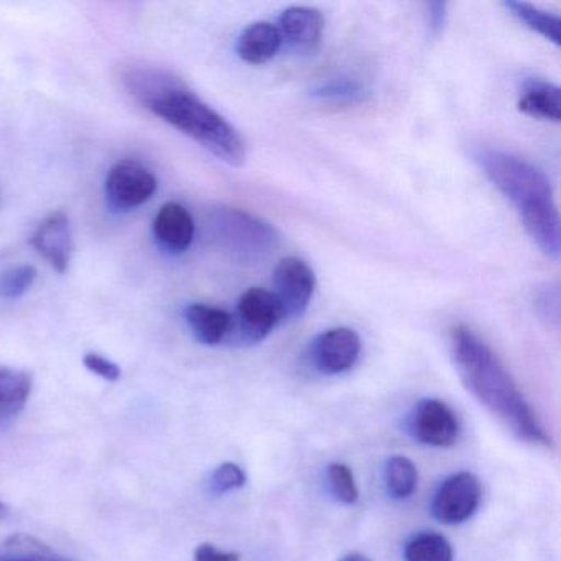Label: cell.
<instances>
[{
    "mask_svg": "<svg viewBox=\"0 0 561 561\" xmlns=\"http://www.w3.org/2000/svg\"><path fill=\"white\" fill-rule=\"evenodd\" d=\"M130 96L203 149L232 167L245 162V142L234 126L206 104L185 81L170 71L134 65L123 73Z\"/></svg>",
    "mask_w": 561,
    "mask_h": 561,
    "instance_id": "obj_1",
    "label": "cell"
},
{
    "mask_svg": "<svg viewBox=\"0 0 561 561\" xmlns=\"http://www.w3.org/2000/svg\"><path fill=\"white\" fill-rule=\"evenodd\" d=\"M453 363L466 389L497 416L518 439L537 446H550L551 439L541 425L511 373L497 354L471 328L456 324L449 331Z\"/></svg>",
    "mask_w": 561,
    "mask_h": 561,
    "instance_id": "obj_2",
    "label": "cell"
},
{
    "mask_svg": "<svg viewBox=\"0 0 561 561\" xmlns=\"http://www.w3.org/2000/svg\"><path fill=\"white\" fill-rule=\"evenodd\" d=\"M474 157L489 182L511 203L531 241L558 261L560 213L548 176L534 163L504 150L479 149Z\"/></svg>",
    "mask_w": 561,
    "mask_h": 561,
    "instance_id": "obj_3",
    "label": "cell"
},
{
    "mask_svg": "<svg viewBox=\"0 0 561 561\" xmlns=\"http://www.w3.org/2000/svg\"><path fill=\"white\" fill-rule=\"evenodd\" d=\"M211 231L219 248L232 261L244 265L261 264L280 244V234L271 222L229 206L213 213Z\"/></svg>",
    "mask_w": 561,
    "mask_h": 561,
    "instance_id": "obj_4",
    "label": "cell"
},
{
    "mask_svg": "<svg viewBox=\"0 0 561 561\" xmlns=\"http://www.w3.org/2000/svg\"><path fill=\"white\" fill-rule=\"evenodd\" d=\"M238 318L239 340L244 344H255L265 340L285 320V313L274 291L252 287L239 298Z\"/></svg>",
    "mask_w": 561,
    "mask_h": 561,
    "instance_id": "obj_5",
    "label": "cell"
},
{
    "mask_svg": "<svg viewBox=\"0 0 561 561\" xmlns=\"http://www.w3.org/2000/svg\"><path fill=\"white\" fill-rule=\"evenodd\" d=\"M157 176L134 160H123L110 170L106 179V196L110 205L119 211L139 208L156 195Z\"/></svg>",
    "mask_w": 561,
    "mask_h": 561,
    "instance_id": "obj_6",
    "label": "cell"
},
{
    "mask_svg": "<svg viewBox=\"0 0 561 561\" xmlns=\"http://www.w3.org/2000/svg\"><path fill=\"white\" fill-rule=\"evenodd\" d=\"M481 497L479 479L472 472H458L442 482L433 497L432 512L443 524H462L478 511Z\"/></svg>",
    "mask_w": 561,
    "mask_h": 561,
    "instance_id": "obj_7",
    "label": "cell"
},
{
    "mask_svg": "<svg viewBox=\"0 0 561 561\" xmlns=\"http://www.w3.org/2000/svg\"><path fill=\"white\" fill-rule=\"evenodd\" d=\"M275 297L287 318H300L310 307L317 290L313 268L298 257H285L274 272Z\"/></svg>",
    "mask_w": 561,
    "mask_h": 561,
    "instance_id": "obj_8",
    "label": "cell"
},
{
    "mask_svg": "<svg viewBox=\"0 0 561 561\" xmlns=\"http://www.w3.org/2000/svg\"><path fill=\"white\" fill-rule=\"evenodd\" d=\"M409 432L423 445L448 448L458 439V416L443 400L425 399L410 413Z\"/></svg>",
    "mask_w": 561,
    "mask_h": 561,
    "instance_id": "obj_9",
    "label": "cell"
},
{
    "mask_svg": "<svg viewBox=\"0 0 561 561\" xmlns=\"http://www.w3.org/2000/svg\"><path fill=\"white\" fill-rule=\"evenodd\" d=\"M360 356V337L351 328L340 327L321 333L311 344L314 367L327 376L353 369Z\"/></svg>",
    "mask_w": 561,
    "mask_h": 561,
    "instance_id": "obj_10",
    "label": "cell"
},
{
    "mask_svg": "<svg viewBox=\"0 0 561 561\" xmlns=\"http://www.w3.org/2000/svg\"><path fill=\"white\" fill-rule=\"evenodd\" d=\"M35 251L58 272L65 274L73 257L75 242L67 213L57 211L38 225L32 236Z\"/></svg>",
    "mask_w": 561,
    "mask_h": 561,
    "instance_id": "obj_11",
    "label": "cell"
},
{
    "mask_svg": "<svg viewBox=\"0 0 561 561\" xmlns=\"http://www.w3.org/2000/svg\"><path fill=\"white\" fill-rule=\"evenodd\" d=\"M277 28L291 50L313 55L323 41L324 19L317 9L295 5L282 12Z\"/></svg>",
    "mask_w": 561,
    "mask_h": 561,
    "instance_id": "obj_12",
    "label": "cell"
},
{
    "mask_svg": "<svg viewBox=\"0 0 561 561\" xmlns=\"http://www.w3.org/2000/svg\"><path fill=\"white\" fill-rule=\"evenodd\" d=\"M153 236L170 254H182L195 238V221L179 203H167L153 219Z\"/></svg>",
    "mask_w": 561,
    "mask_h": 561,
    "instance_id": "obj_13",
    "label": "cell"
},
{
    "mask_svg": "<svg viewBox=\"0 0 561 561\" xmlns=\"http://www.w3.org/2000/svg\"><path fill=\"white\" fill-rule=\"evenodd\" d=\"M185 320L193 337L205 346H216L234 333V318L221 308L205 304L186 307Z\"/></svg>",
    "mask_w": 561,
    "mask_h": 561,
    "instance_id": "obj_14",
    "label": "cell"
},
{
    "mask_svg": "<svg viewBox=\"0 0 561 561\" xmlns=\"http://www.w3.org/2000/svg\"><path fill=\"white\" fill-rule=\"evenodd\" d=\"M517 110L524 116L538 121L560 123L561 119V91L557 84L541 78H528L522 84Z\"/></svg>",
    "mask_w": 561,
    "mask_h": 561,
    "instance_id": "obj_15",
    "label": "cell"
},
{
    "mask_svg": "<svg viewBox=\"0 0 561 561\" xmlns=\"http://www.w3.org/2000/svg\"><path fill=\"white\" fill-rule=\"evenodd\" d=\"M282 44L284 41L277 25L271 22H255L239 35L236 54L245 64L264 65L277 57Z\"/></svg>",
    "mask_w": 561,
    "mask_h": 561,
    "instance_id": "obj_16",
    "label": "cell"
},
{
    "mask_svg": "<svg viewBox=\"0 0 561 561\" xmlns=\"http://www.w3.org/2000/svg\"><path fill=\"white\" fill-rule=\"evenodd\" d=\"M32 376L27 370L0 364V425L14 420L27 405Z\"/></svg>",
    "mask_w": 561,
    "mask_h": 561,
    "instance_id": "obj_17",
    "label": "cell"
},
{
    "mask_svg": "<svg viewBox=\"0 0 561 561\" xmlns=\"http://www.w3.org/2000/svg\"><path fill=\"white\" fill-rule=\"evenodd\" d=\"M311 96L320 103L330 104V106L351 107L366 103L367 98L370 96V90L359 78L343 75V77L320 81L311 90Z\"/></svg>",
    "mask_w": 561,
    "mask_h": 561,
    "instance_id": "obj_18",
    "label": "cell"
},
{
    "mask_svg": "<svg viewBox=\"0 0 561 561\" xmlns=\"http://www.w3.org/2000/svg\"><path fill=\"white\" fill-rule=\"evenodd\" d=\"M505 8L528 31L535 32V34L543 37L545 41L551 42L554 47H560L561 25L560 18L557 14L537 8V5L527 4V2H515V0L505 2Z\"/></svg>",
    "mask_w": 561,
    "mask_h": 561,
    "instance_id": "obj_19",
    "label": "cell"
},
{
    "mask_svg": "<svg viewBox=\"0 0 561 561\" xmlns=\"http://www.w3.org/2000/svg\"><path fill=\"white\" fill-rule=\"evenodd\" d=\"M0 561H64L48 545L32 535L15 534L0 545Z\"/></svg>",
    "mask_w": 561,
    "mask_h": 561,
    "instance_id": "obj_20",
    "label": "cell"
},
{
    "mask_svg": "<svg viewBox=\"0 0 561 561\" xmlns=\"http://www.w3.org/2000/svg\"><path fill=\"white\" fill-rule=\"evenodd\" d=\"M407 561H453V548L443 535L423 531L405 545Z\"/></svg>",
    "mask_w": 561,
    "mask_h": 561,
    "instance_id": "obj_21",
    "label": "cell"
},
{
    "mask_svg": "<svg viewBox=\"0 0 561 561\" xmlns=\"http://www.w3.org/2000/svg\"><path fill=\"white\" fill-rule=\"evenodd\" d=\"M387 491L392 497L407 499L415 492L419 472L405 456H393L386 466Z\"/></svg>",
    "mask_w": 561,
    "mask_h": 561,
    "instance_id": "obj_22",
    "label": "cell"
},
{
    "mask_svg": "<svg viewBox=\"0 0 561 561\" xmlns=\"http://www.w3.org/2000/svg\"><path fill=\"white\" fill-rule=\"evenodd\" d=\"M35 280H37V268L32 265L8 268L0 274V298L15 300V298L24 297Z\"/></svg>",
    "mask_w": 561,
    "mask_h": 561,
    "instance_id": "obj_23",
    "label": "cell"
},
{
    "mask_svg": "<svg viewBox=\"0 0 561 561\" xmlns=\"http://www.w3.org/2000/svg\"><path fill=\"white\" fill-rule=\"evenodd\" d=\"M328 481H330L331 491L336 499L344 504H356L359 499V489H357L350 466L343 465V462H333L328 466Z\"/></svg>",
    "mask_w": 561,
    "mask_h": 561,
    "instance_id": "obj_24",
    "label": "cell"
},
{
    "mask_svg": "<svg viewBox=\"0 0 561 561\" xmlns=\"http://www.w3.org/2000/svg\"><path fill=\"white\" fill-rule=\"evenodd\" d=\"M534 308L538 318L548 327L557 328L560 323V288L557 284H545L534 295Z\"/></svg>",
    "mask_w": 561,
    "mask_h": 561,
    "instance_id": "obj_25",
    "label": "cell"
},
{
    "mask_svg": "<svg viewBox=\"0 0 561 561\" xmlns=\"http://www.w3.org/2000/svg\"><path fill=\"white\" fill-rule=\"evenodd\" d=\"M245 472L234 462H222L221 466L213 471L209 479V488L215 494H226V492L236 491V489L244 488Z\"/></svg>",
    "mask_w": 561,
    "mask_h": 561,
    "instance_id": "obj_26",
    "label": "cell"
},
{
    "mask_svg": "<svg viewBox=\"0 0 561 561\" xmlns=\"http://www.w3.org/2000/svg\"><path fill=\"white\" fill-rule=\"evenodd\" d=\"M83 364L90 373L96 374L101 379L110 380V382H116L123 376L121 367L116 363L98 353L84 354Z\"/></svg>",
    "mask_w": 561,
    "mask_h": 561,
    "instance_id": "obj_27",
    "label": "cell"
},
{
    "mask_svg": "<svg viewBox=\"0 0 561 561\" xmlns=\"http://www.w3.org/2000/svg\"><path fill=\"white\" fill-rule=\"evenodd\" d=\"M446 19H448V4L445 2L426 4V25L432 37H438L445 31Z\"/></svg>",
    "mask_w": 561,
    "mask_h": 561,
    "instance_id": "obj_28",
    "label": "cell"
},
{
    "mask_svg": "<svg viewBox=\"0 0 561 561\" xmlns=\"http://www.w3.org/2000/svg\"><path fill=\"white\" fill-rule=\"evenodd\" d=\"M195 561H241L236 551H221L209 543L199 545L195 550Z\"/></svg>",
    "mask_w": 561,
    "mask_h": 561,
    "instance_id": "obj_29",
    "label": "cell"
},
{
    "mask_svg": "<svg viewBox=\"0 0 561 561\" xmlns=\"http://www.w3.org/2000/svg\"><path fill=\"white\" fill-rule=\"evenodd\" d=\"M341 561H370L369 558L363 557V554H347L346 558H343Z\"/></svg>",
    "mask_w": 561,
    "mask_h": 561,
    "instance_id": "obj_30",
    "label": "cell"
},
{
    "mask_svg": "<svg viewBox=\"0 0 561 561\" xmlns=\"http://www.w3.org/2000/svg\"><path fill=\"white\" fill-rule=\"evenodd\" d=\"M9 515V507L0 502V518H5Z\"/></svg>",
    "mask_w": 561,
    "mask_h": 561,
    "instance_id": "obj_31",
    "label": "cell"
}]
</instances>
